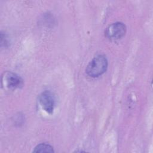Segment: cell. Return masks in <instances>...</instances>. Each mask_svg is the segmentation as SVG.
Listing matches in <instances>:
<instances>
[{
  "mask_svg": "<svg viewBox=\"0 0 153 153\" xmlns=\"http://www.w3.org/2000/svg\"><path fill=\"white\" fill-rule=\"evenodd\" d=\"M126 26L122 22H115L109 25L105 31V36L111 41H117L124 36Z\"/></svg>",
  "mask_w": 153,
  "mask_h": 153,
  "instance_id": "2",
  "label": "cell"
},
{
  "mask_svg": "<svg viewBox=\"0 0 153 153\" xmlns=\"http://www.w3.org/2000/svg\"><path fill=\"white\" fill-rule=\"evenodd\" d=\"M108 65V60L105 56L97 55L87 65L85 72L90 77H98L106 72Z\"/></svg>",
  "mask_w": 153,
  "mask_h": 153,
  "instance_id": "1",
  "label": "cell"
},
{
  "mask_svg": "<svg viewBox=\"0 0 153 153\" xmlns=\"http://www.w3.org/2000/svg\"><path fill=\"white\" fill-rule=\"evenodd\" d=\"M2 82L10 89L20 88L23 85L22 78L17 74L11 72H7L4 74Z\"/></svg>",
  "mask_w": 153,
  "mask_h": 153,
  "instance_id": "3",
  "label": "cell"
},
{
  "mask_svg": "<svg viewBox=\"0 0 153 153\" xmlns=\"http://www.w3.org/2000/svg\"><path fill=\"white\" fill-rule=\"evenodd\" d=\"M39 103L45 111L52 114L55 106V97L53 94L48 90L43 91L39 97Z\"/></svg>",
  "mask_w": 153,
  "mask_h": 153,
  "instance_id": "4",
  "label": "cell"
},
{
  "mask_svg": "<svg viewBox=\"0 0 153 153\" xmlns=\"http://www.w3.org/2000/svg\"><path fill=\"white\" fill-rule=\"evenodd\" d=\"M33 152H54V149L52 146L48 143H42L36 146L34 148Z\"/></svg>",
  "mask_w": 153,
  "mask_h": 153,
  "instance_id": "5",
  "label": "cell"
}]
</instances>
